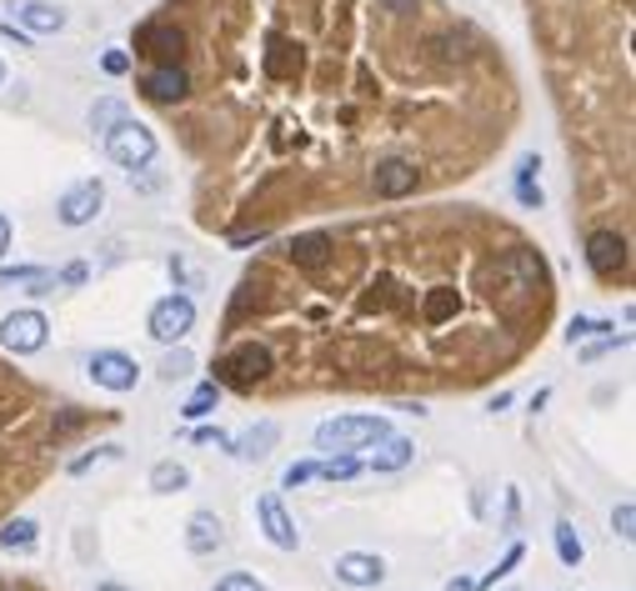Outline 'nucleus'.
I'll return each instance as SVG.
<instances>
[{
  "label": "nucleus",
  "instance_id": "obj_1",
  "mask_svg": "<svg viewBox=\"0 0 636 591\" xmlns=\"http://www.w3.org/2000/svg\"><path fill=\"white\" fill-rule=\"evenodd\" d=\"M391 437L386 416H331L316 426V451H366Z\"/></svg>",
  "mask_w": 636,
  "mask_h": 591
},
{
  "label": "nucleus",
  "instance_id": "obj_2",
  "mask_svg": "<svg viewBox=\"0 0 636 591\" xmlns=\"http://www.w3.org/2000/svg\"><path fill=\"white\" fill-rule=\"evenodd\" d=\"M276 371V356L266 351L261 341H241L231 356L216 361V386H231V391H251Z\"/></svg>",
  "mask_w": 636,
  "mask_h": 591
},
{
  "label": "nucleus",
  "instance_id": "obj_3",
  "mask_svg": "<svg viewBox=\"0 0 636 591\" xmlns=\"http://www.w3.org/2000/svg\"><path fill=\"white\" fill-rule=\"evenodd\" d=\"M106 155L120 171H146L155 161V130L141 126V120H120V126L106 130Z\"/></svg>",
  "mask_w": 636,
  "mask_h": 591
},
{
  "label": "nucleus",
  "instance_id": "obj_4",
  "mask_svg": "<svg viewBox=\"0 0 636 591\" xmlns=\"http://www.w3.org/2000/svg\"><path fill=\"white\" fill-rule=\"evenodd\" d=\"M146 332L161 346L186 341V336L196 332V301H190V296H161L151 306V316H146Z\"/></svg>",
  "mask_w": 636,
  "mask_h": 591
},
{
  "label": "nucleus",
  "instance_id": "obj_5",
  "mask_svg": "<svg viewBox=\"0 0 636 591\" xmlns=\"http://www.w3.org/2000/svg\"><path fill=\"white\" fill-rule=\"evenodd\" d=\"M50 341V321L41 311H11V316L0 321V346L15 356H36L41 346Z\"/></svg>",
  "mask_w": 636,
  "mask_h": 591
},
{
  "label": "nucleus",
  "instance_id": "obj_6",
  "mask_svg": "<svg viewBox=\"0 0 636 591\" xmlns=\"http://www.w3.org/2000/svg\"><path fill=\"white\" fill-rule=\"evenodd\" d=\"M101 211H106V186H101L95 176L76 181V186L60 196V206H56L60 225H91Z\"/></svg>",
  "mask_w": 636,
  "mask_h": 591
},
{
  "label": "nucleus",
  "instance_id": "obj_7",
  "mask_svg": "<svg viewBox=\"0 0 636 591\" xmlns=\"http://www.w3.org/2000/svg\"><path fill=\"white\" fill-rule=\"evenodd\" d=\"M256 517H261V532H266V542H271L276 552H296V546H301V532H296V521H291V511H286L281 491H261Z\"/></svg>",
  "mask_w": 636,
  "mask_h": 591
},
{
  "label": "nucleus",
  "instance_id": "obj_8",
  "mask_svg": "<svg viewBox=\"0 0 636 591\" xmlns=\"http://www.w3.org/2000/svg\"><path fill=\"white\" fill-rule=\"evenodd\" d=\"M626 260H632V251H626L622 231H591V236H587V266H591V276L612 281V276L626 271Z\"/></svg>",
  "mask_w": 636,
  "mask_h": 591
},
{
  "label": "nucleus",
  "instance_id": "obj_9",
  "mask_svg": "<svg viewBox=\"0 0 636 591\" xmlns=\"http://www.w3.org/2000/svg\"><path fill=\"white\" fill-rule=\"evenodd\" d=\"M5 11H11V25H21L25 36H56V31H66V21H71V15L60 11V5H50V0H11Z\"/></svg>",
  "mask_w": 636,
  "mask_h": 591
},
{
  "label": "nucleus",
  "instance_id": "obj_10",
  "mask_svg": "<svg viewBox=\"0 0 636 591\" xmlns=\"http://www.w3.org/2000/svg\"><path fill=\"white\" fill-rule=\"evenodd\" d=\"M85 371H91L95 386H106V391H136V381H141V367L126 351H95L85 361Z\"/></svg>",
  "mask_w": 636,
  "mask_h": 591
},
{
  "label": "nucleus",
  "instance_id": "obj_11",
  "mask_svg": "<svg viewBox=\"0 0 636 591\" xmlns=\"http://www.w3.org/2000/svg\"><path fill=\"white\" fill-rule=\"evenodd\" d=\"M181 50H186V31H181V25L151 21V25H141V31H136V56H151L155 66L181 60Z\"/></svg>",
  "mask_w": 636,
  "mask_h": 591
},
{
  "label": "nucleus",
  "instance_id": "obj_12",
  "mask_svg": "<svg viewBox=\"0 0 636 591\" xmlns=\"http://www.w3.org/2000/svg\"><path fill=\"white\" fill-rule=\"evenodd\" d=\"M416 181H421L416 161H401V155H391V161H381V166L371 171V190H377L381 201H401V196H412Z\"/></svg>",
  "mask_w": 636,
  "mask_h": 591
},
{
  "label": "nucleus",
  "instance_id": "obj_13",
  "mask_svg": "<svg viewBox=\"0 0 636 591\" xmlns=\"http://www.w3.org/2000/svg\"><path fill=\"white\" fill-rule=\"evenodd\" d=\"M141 91L151 95V101H161V106H176V101H186L190 76L181 71L176 60H165V66H151V71L141 76Z\"/></svg>",
  "mask_w": 636,
  "mask_h": 591
},
{
  "label": "nucleus",
  "instance_id": "obj_14",
  "mask_svg": "<svg viewBox=\"0 0 636 591\" xmlns=\"http://www.w3.org/2000/svg\"><path fill=\"white\" fill-rule=\"evenodd\" d=\"M331 571H336V581H346V587H381V581H386V561L371 552H342Z\"/></svg>",
  "mask_w": 636,
  "mask_h": 591
},
{
  "label": "nucleus",
  "instance_id": "obj_15",
  "mask_svg": "<svg viewBox=\"0 0 636 591\" xmlns=\"http://www.w3.org/2000/svg\"><path fill=\"white\" fill-rule=\"evenodd\" d=\"M226 546V521L216 511H196L186 521V552L190 556H216Z\"/></svg>",
  "mask_w": 636,
  "mask_h": 591
},
{
  "label": "nucleus",
  "instance_id": "obj_16",
  "mask_svg": "<svg viewBox=\"0 0 636 591\" xmlns=\"http://www.w3.org/2000/svg\"><path fill=\"white\" fill-rule=\"evenodd\" d=\"M276 441H281V426H276V421H256V426H251V431L231 437V451H236L241 462H266Z\"/></svg>",
  "mask_w": 636,
  "mask_h": 591
},
{
  "label": "nucleus",
  "instance_id": "obj_17",
  "mask_svg": "<svg viewBox=\"0 0 636 591\" xmlns=\"http://www.w3.org/2000/svg\"><path fill=\"white\" fill-rule=\"evenodd\" d=\"M536 171H542V161H536V155L527 151V155L517 161V181H511L517 201L531 206V211H542V206H546V190H542V181H536Z\"/></svg>",
  "mask_w": 636,
  "mask_h": 591
},
{
  "label": "nucleus",
  "instance_id": "obj_18",
  "mask_svg": "<svg viewBox=\"0 0 636 591\" xmlns=\"http://www.w3.org/2000/svg\"><path fill=\"white\" fill-rule=\"evenodd\" d=\"M377 447H381V451L371 456V462H366L371 472H401V466H412V462H416V447H412L406 437H381Z\"/></svg>",
  "mask_w": 636,
  "mask_h": 591
},
{
  "label": "nucleus",
  "instance_id": "obj_19",
  "mask_svg": "<svg viewBox=\"0 0 636 591\" xmlns=\"http://www.w3.org/2000/svg\"><path fill=\"white\" fill-rule=\"evenodd\" d=\"M286 256H291L296 266H326L331 236H326V231H307V236H296V241H291V251H286Z\"/></svg>",
  "mask_w": 636,
  "mask_h": 591
},
{
  "label": "nucleus",
  "instance_id": "obj_20",
  "mask_svg": "<svg viewBox=\"0 0 636 591\" xmlns=\"http://www.w3.org/2000/svg\"><path fill=\"white\" fill-rule=\"evenodd\" d=\"M41 542V526L31 517H15L0 526V552H36Z\"/></svg>",
  "mask_w": 636,
  "mask_h": 591
},
{
  "label": "nucleus",
  "instance_id": "obj_21",
  "mask_svg": "<svg viewBox=\"0 0 636 591\" xmlns=\"http://www.w3.org/2000/svg\"><path fill=\"white\" fill-rule=\"evenodd\" d=\"M190 486V472L181 462H155L151 466V491L155 497H176V491H186Z\"/></svg>",
  "mask_w": 636,
  "mask_h": 591
},
{
  "label": "nucleus",
  "instance_id": "obj_22",
  "mask_svg": "<svg viewBox=\"0 0 636 591\" xmlns=\"http://www.w3.org/2000/svg\"><path fill=\"white\" fill-rule=\"evenodd\" d=\"M556 556H562V567H581L587 561V546H581V536H577V526L571 521H556Z\"/></svg>",
  "mask_w": 636,
  "mask_h": 591
},
{
  "label": "nucleus",
  "instance_id": "obj_23",
  "mask_svg": "<svg viewBox=\"0 0 636 591\" xmlns=\"http://www.w3.org/2000/svg\"><path fill=\"white\" fill-rule=\"evenodd\" d=\"M0 286H31V291H41V286H56V271H46V266H0Z\"/></svg>",
  "mask_w": 636,
  "mask_h": 591
},
{
  "label": "nucleus",
  "instance_id": "obj_24",
  "mask_svg": "<svg viewBox=\"0 0 636 591\" xmlns=\"http://www.w3.org/2000/svg\"><path fill=\"white\" fill-rule=\"evenodd\" d=\"M216 406H221V386H216V381H206V386H196V396L181 406V416H186V421H206Z\"/></svg>",
  "mask_w": 636,
  "mask_h": 591
},
{
  "label": "nucleus",
  "instance_id": "obj_25",
  "mask_svg": "<svg viewBox=\"0 0 636 591\" xmlns=\"http://www.w3.org/2000/svg\"><path fill=\"white\" fill-rule=\"evenodd\" d=\"M296 66H301V56L291 50V40H271V56H266V71L271 76H296Z\"/></svg>",
  "mask_w": 636,
  "mask_h": 591
},
{
  "label": "nucleus",
  "instance_id": "obj_26",
  "mask_svg": "<svg viewBox=\"0 0 636 591\" xmlns=\"http://www.w3.org/2000/svg\"><path fill=\"white\" fill-rule=\"evenodd\" d=\"M126 116H130V111L120 106V101H95V106H91V130H101V136H106V130L120 126Z\"/></svg>",
  "mask_w": 636,
  "mask_h": 591
},
{
  "label": "nucleus",
  "instance_id": "obj_27",
  "mask_svg": "<svg viewBox=\"0 0 636 591\" xmlns=\"http://www.w3.org/2000/svg\"><path fill=\"white\" fill-rule=\"evenodd\" d=\"M101 462H120V447H116V441H106V447H95V451H85V456H76V462L66 466V472H71V476H85L91 466H101Z\"/></svg>",
  "mask_w": 636,
  "mask_h": 591
},
{
  "label": "nucleus",
  "instance_id": "obj_28",
  "mask_svg": "<svg viewBox=\"0 0 636 591\" xmlns=\"http://www.w3.org/2000/svg\"><path fill=\"white\" fill-rule=\"evenodd\" d=\"M190 367H196V356L176 341V351H165V361H161V376L165 381H181V376H190Z\"/></svg>",
  "mask_w": 636,
  "mask_h": 591
},
{
  "label": "nucleus",
  "instance_id": "obj_29",
  "mask_svg": "<svg viewBox=\"0 0 636 591\" xmlns=\"http://www.w3.org/2000/svg\"><path fill=\"white\" fill-rule=\"evenodd\" d=\"M591 332H616V326H606V321H587V316H577V321H571V326H566V346L587 341Z\"/></svg>",
  "mask_w": 636,
  "mask_h": 591
},
{
  "label": "nucleus",
  "instance_id": "obj_30",
  "mask_svg": "<svg viewBox=\"0 0 636 591\" xmlns=\"http://www.w3.org/2000/svg\"><path fill=\"white\" fill-rule=\"evenodd\" d=\"M211 591H266V587H261V581L251 577V571H226V577L216 581Z\"/></svg>",
  "mask_w": 636,
  "mask_h": 591
},
{
  "label": "nucleus",
  "instance_id": "obj_31",
  "mask_svg": "<svg viewBox=\"0 0 636 591\" xmlns=\"http://www.w3.org/2000/svg\"><path fill=\"white\" fill-rule=\"evenodd\" d=\"M612 526H616L622 542H632V536H636V507H632V501H622V507L612 511Z\"/></svg>",
  "mask_w": 636,
  "mask_h": 591
},
{
  "label": "nucleus",
  "instance_id": "obj_32",
  "mask_svg": "<svg viewBox=\"0 0 636 591\" xmlns=\"http://www.w3.org/2000/svg\"><path fill=\"white\" fill-rule=\"evenodd\" d=\"M451 311H456V291H437L426 301V321H447Z\"/></svg>",
  "mask_w": 636,
  "mask_h": 591
},
{
  "label": "nucleus",
  "instance_id": "obj_33",
  "mask_svg": "<svg viewBox=\"0 0 636 591\" xmlns=\"http://www.w3.org/2000/svg\"><path fill=\"white\" fill-rule=\"evenodd\" d=\"M616 346H632V336H601L597 346H581V361H597V356H606V351H616Z\"/></svg>",
  "mask_w": 636,
  "mask_h": 591
},
{
  "label": "nucleus",
  "instance_id": "obj_34",
  "mask_svg": "<svg viewBox=\"0 0 636 591\" xmlns=\"http://www.w3.org/2000/svg\"><path fill=\"white\" fill-rule=\"evenodd\" d=\"M307 482H316V462H291V466H286L281 486H307Z\"/></svg>",
  "mask_w": 636,
  "mask_h": 591
},
{
  "label": "nucleus",
  "instance_id": "obj_35",
  "mask_svg": "<svg viewBox=\"0 0 636 591\" xmlns=\"http://www.w3.org/2000/svg\"><path fill=\"white\" fill-rule=\"evenodd\" d=\"M101 71H106V76H126L130 71V56H126V50H106V56H101Z\"/></svg>",
  "mask_w": 636,
  "mask_h": 591
},
{
  "label": "nucleus",
  "instance_id": "obj_36",
  "mask_svg": "<svg viewBox=\"0 0 636 591\" xmlns=\"http://www.w3.org/2000/svg\"><path fill=\"white\" fill-rule=\"evenodd\" d=\"M196 441L200 447H231V437H226L221 426H196Z\"/></svg>",
  "mask_w": 636,
  "mask_h": 591
},
{
  "label": "nucleus",
  "instance_id": "obj_37",
  "mask_svg": "<svg viewBox=\"0 0 636 591\" xmlns=\"http://www.w3.org/2000/svg\"><path fill=\"white\" fill-rule=\"evenodd\" d=\"M85 276H91V266H85V260H71V266H66V271L56 276V281H60V286H81Z\"/></svg>",
  "mask_w": 636,
  "mask_h": 591
},
{
  "label": "nucleus",
  "instance_id": "obj_38",
  "mask_svg": "<svg viewBox=\"0 0 636 591\" xmlns=\"http://www.w3.org/2000/svg\"><path fill=\"white\" fill-rule=\"evenodd\" d=\"M11 241H15V231H11V221L0 216V256H11Z\"/></svg>",
  "mask_w": 636,
  "mask_h": 591
},
{
  "label": "nucleus",
  "instance_id": "obj_39",
  "mask_svg": "<svg viewBox=\"0 0 636 591\" xmlns=\"http://www.w3.org/2000/svg\"><path fill=\"white\" fill-rule=\"evenodd\" d=\"M517 511H521V497H517V486L507 491V526H517Z\"/></svg>",
  "mask_w": 636,
  "mask_h": 591
},
{
  "label": "nucleus",
  "instance_id": "obj_40",
  "mask_svg": "<svg viewBox=\"0 0 636 591\" xmlns=\"http://www.w3.org/2000/svg\"><path fill=\"white\" fill-rule=\"evenodd\" d=\"M447 591H476V581H472V577H451Z\"/></svg>",
  "mask_w": 636,
  "mask_h": 591
},
{
  "label": "nucleus",
  "instance_id": "obj_41",
  "mask_svg": "<svg viewBox=\"0 0 636 591\" xmlns=\"http://www.w3.org/2000/svg\"><path fill=\"white\" fill-rule=\"evenodd\" d=\"M95 591H130V587H120V581H101Z\"/></svg>",
  "mask_w": 636,
  "mask_h": 591
},
{
  "label": "nucleus",
  "instance_id": "obj_42",
  "mask_svg": "<svg viewBox=\"0 0 636 591\" xmlns=\"http://www.w3.org/2000/svg\"><path fill=\"white\" fill-rule=\"evenodd\" d=\"M0 85H5V66H0Z\"/></svg>",
  "mask_w": 636,
  "mask_h": 591
},
{
  "label": "nucleus",
  "instance_id": "obj_43",
  "mask_svg": "<svg viewBox=\"0 0 636 591\" xmlns=\"http://www.w3.org/2000/svg\"><path fill=\"white\" fill-rule=\"evenodd\" d=\"M507 591H517V587H507Z\"/></svg>",
  "mask_w": 636,
  "mask_h": 591
}]
</instances>
